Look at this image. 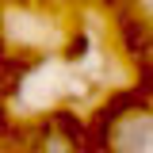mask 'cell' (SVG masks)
Returning <instances> with one entry per match:
<instances>
[{"label": "cell", "instance_id": "1", "mask_svg": "<svg viewBox=\"0 0 153 153\" xmlns=\"http://www.w3.org/2000/svg\"><path fill=\"white\" fill-rule=\"evenodd\" d=\"M149 142H153V115H146V111L126 115L111 130V146L115 149H146Z\"/></svg>", "mask_w": 153, "mask_h": 153}]
</instances>
